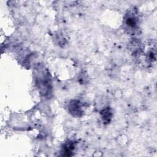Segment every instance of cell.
I'll use <instances>...</instances> for the list:
<instances>
[{
	"instance_id": "6da1fadb",
	"label": "cell",
	"mask_w": 157,
	"mask_h": 157,
	"mask_svg": "<svg viewBox=\"0 0 157 157\" xmlns=\"http://www.w3.org/2000/svg\"><path fill=\"white\" fill-rule=\"evenodd\" d=\"M138 17L133 11L128 12L124 18V25L128 29L134 30L137 27Z\"/></svg>"
},
{
	"instance_id": "7a4b0ae2",
	"label": "cell",
	"mask_w": 157,
	"mask_h": 157,
	"mask_svg": "<svg viewBox=\"0 0 157 157\" xmlns=\"http://www.w3.org/2000/svg\"><path fill=\"white\" fill-rule=\"evenodd\" d=\"M69 111L73 115L79 116L80 113H82V107L80 104V102L78 101H71L68 106Z\"/></svg>"
},
{
	"instance_id": "3957f363",
	"label": "cell",
	"mask_w": 157,
	"mask_h": 157,
	"mask_svg": "<svg viewBox=\"0 0 157 157\" xmlns=\"http://www.w3.org/2000/svg\"><path fill=\"white\" fill-rule=\"evenodd\" d=\"M101 114H102V120L104 121H105L106 123H108L109 121V120L111 119L112 112L110 111V108L106 107L105 109L102 110V111L101 112Z\"/></svg>"
}]
</instances>
